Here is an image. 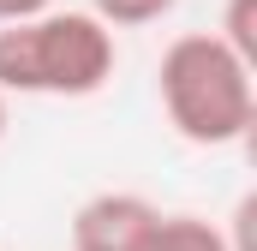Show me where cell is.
Listing matches in <instances>:
<instances>
[{"label": "cell", "instance_id": "1", "mask_svg": "<svg viewBox=\"0 0 257 251\" xmlns=\"http://www.w3.org/2000/svg\"><path fill=\"white\" fill-rule=\"evenodd\" d=\"M156 96L168 126L197 144V150H221L239 144L257 120V84L251 66L239 60L215 30H186L162 48L156 66Z\"/></svg>", "mask_w": 257, "mask_h": 251}, {"label": "cell", "instance_id": "2", "mask_svg": "<svg viewBox=\"0 0 257 251\" xmlns=\"http://www.w3.org/2000/svg\"><path fill=\"white\" fill-rule=\"evenodd\" d=\"M120 66L114 30L96 12H36L0 24V96H96Z\"/></svg>", "mask_w": 257, "mask_h": 251}, {"label": "cell", "instance_id": "3", "mask_svg": "<svg viewBox=\"0 0 257 251\" xmlns=\"http://www.w3.org/2000/svg\"><path fill=\"white\" fill-rule=\"evenodd\" d=\"M156 215L162 209L138 191H96L72 215V251H138Z\"/></svg>", "mask_w": 257, "mask_h": 251}, {"label": "cell", "instance_id": "4", "mask_svg": "<svg viewBox=\"0 0 257 251\" xmlns=\"http://www.w3.org/2000/svg\"><path fill=\"white\" fill-rule=\"evenodd\" d=\"M138 251H227V233L203 215H156Z\"/></svg>", "mask_w": 257, "mask_h": 251}, {"label": "cell", "instance_id": "5", "mask_svg": "<svg viewBox=\"0 0 257 251\" xmlns=\"http://www.w3.org/2000/svg\"><path fill=\"white\" fill-rule=\"evenodd\" d=\"M245 66H257V0H227L221 12V30H215Z\"/></svg>", "mask_w": 257, "mask_h": 251}, {"label": "cell", "instance_id": "6", "mask_svg": "<svg viewBox=\"0 0 257 251\" xmlns=\"http://www.w3.org/2000/svg\"><path fill=\"white\" fill-rule=\"evenodd\" d=\"M180 0H90V12L108 24V30H138V24H156L162 12H174Z\"/></svg>", "mask_w": 257, "mask_h": 251}, {"label": "cell", "instance_id": "7", "mask_svg": "<svg viewBox=\"0 0 257 251\" xmlns=\"http://www.w3.org/2000/svg\"><path fill=\"white\" fill-rule=\"evenodd\" d=\"M48 12V0H0V24H18V18H36Z\"/></svg>", "mask_w": 257, "mask_h": 251}, {"label": "cell", "instance_id": "8", "mask_svg": "<svg viewBox=\"0 0 257 251\" xmlns=\"http://www.w3.org/2000/svg\"><path fill=\"white\" fill-rule=\"evenodd\" d=\"M0 138H6V96H0Z\"/></svg>", "mask_w": 257, "mask_h": 251}]
</instances>
